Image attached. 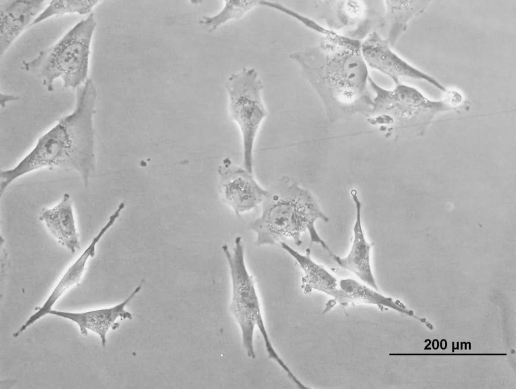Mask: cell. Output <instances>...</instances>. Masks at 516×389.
Segmentation results:
<instances>
[{
    "label": "cell",
    "mask_w": 516,
    "mask_h": 389,
    "mask_svg": "<svg viewBox=\"0 0 516 389\" xmlns=\"http://www.w3.org/2000/svg\"><path fill=\"white\" fill-rule=\"evenodd\" d=\"M218 172L220 196L237 215L262 204L268 190L259 185L253 173L237 165L228 157L223 159Z\"/></svg>",
    "instance_id": "cell-9"
},
{
    "label": "cell",
    "mask_w": 516,
    "mask_h": 389,
    "mask_svg": "<svg viewBox=\"0 0 516 389\" xmlns=\"http://www.w3.org/2000/svg\"><path fill=\"white\" fill-rule=\"evenodd\" d=\"M386 38L376 31L361 41V51L368 67L390 78L394 84L401 78L424 80L443 92L448 90L434 77L412 65L393 49Z\"/></svg>",
    "instance_id": "cell-8"
},
{
    "label": "cell",
    "mask_w": 516,
    "mask_h": 389,
    "mask_svg": "<svg viewBox=\"0 0 516 389\" xmlns=\"http://www.w3.org/2000/svg\"><path fill=\"white\" fill-rule=\"evenodd\" d=\"M39 218L60 245L72 253L80 249V236L69 194L64 193L54 206L43 208Z\"/></svg>",
    "instance_id": "cell-14"
},
{
    "label": "cell",
    "mask_w": 516,
    "mask_h": 389,
    "mask_svg": "<svg viewBox=\"0 0 516 389\" xmlns=\"http://www.w3.org/2000/svg\"><path fill=\"white\" fill-rule=\"evenodd\" d=\"M96 27L90 13L70 29L56 43L22 62L21 69L35 74L48 91L61 78L64 88H78L88 78L90 46Z\"/></svg>",
    "instance_id": "cell-4"
},
{
    "label": "cell",
    "mask_w": 516,
    "mask_h": 389,
    "mask_svg": "<svg viewBox=\"0 0 516 389\" xmlns=\"http://www.w3.org/2000/svg\"><path fill=\"white\" fill-rule=\"evenodd\" d=\"M261 215L249 227L256 234L257 246L280 244L290 239L300 246L301 235L307 232L311 244L320 245L331 257L334 254L318 234L315 223L328 222L312 194L290 178L279 179L268 190Z\"/></svg>",
    "instance_id": "cell-3"
},
{
    "label": "cell",
    "mask_w": 516,
    "mask_h": 389,
    "mask_svg": "<svg viewBox=\"0 0 516 389\" xmlns=\"http://www.w3.org/2000/svg\"><path fill=\"white\" fill-rule=\"evenodd\" d=\"M95 0L51 1L31 23L30 26L37 24L51 17L66 14L77 13L85 15L91 12L98 3Z\"/></svg>",
    "instance_id": "cell-19"
},
{
    "label": "cell",
    "mask_w": 516,
    "mask_h": 389,
    "mask_svg": "<svg viewBox=\"0 0 516 389\" xmlns=\"http://www.w3.org/2000/svg\"><path fill=\"white\" fill-rule=\"evenodd\" d=\"M121 211V209L117 208L110 215L107 221L94 236L89 244L66 269L42 305L38 307L34 313L31 314L19 327L18 330L14 333V337H18L38 320L48 315L50 311L53 309L54 305L64 293L70 288L80 283L89 260L96 254L98 243L114 225L119 216Z\"/></svg>",
    "instance_id": "cell-10"
},
{
    "label": "cell",
    "mask_w": 516,
    "mask_h": 389,
    "mask_svg": "<svg viewBox=\"0 0 516 389\" xmlns=\"http://www.w3.org/2000/svg\"><path fill=\"white\" fill-rule=\"evenodd\" d=\"M369 86L375 96L371 114L382 118L427 122L439 112L458 107L453 97L447 94L441 100L427 98L416 88L400 82L392 89L378 85L370 76Z\"/></svg>",
    "instance_id": "cell-7"
},
{
    "label": "cell",
    "mask_w": 516,
    "mask_h": 389,
    "mask_svg": "<svg viewBox=\"0 0 516 389\" xmlns=\"http://www.w3.org/2000/svg\"><path fill=\"white\" fill-rule=\"evenodd\" d=\"M144 282L143 279L124 301L113 306L82 312L52 309L48 315L61 317L75 323L84 336H87L88 330L96 334L100 339L102 346L104 347L106 344V336L109 330L111 328L115 329L118 327V324L116 321L119 318L132 319V314L127 311L125 307L140 291Z\"/></svg>",
    "instance_id": "cell-11"
},
{
    "label": "cell",
    "mask_w": 516,
    "mask_h": 389,
    "mask_svg": "<svg viewBox=\"0 0 516 389\" xmlns=\"http://www.w3.org/2000/svg\"><path fill=\"white\" fill-rule=\"evenodd\" d=\"M351 194L356 207L352 245L346 256L341 257L334 254L331 257L340 267L353 272L367 286L379 291L370 261V250L374 243L367 242L365 238L361 224V204L356 191L352 190Z\"/></svg>",
    "instance_id": "cell-13"
},
{
    "label": "cell",
    "mask_w": 516,
    "mask_h": 389,
    "mask_svg": "<svg viewBox=\"0 0 516 389\" xmlns=\"http://www.w3.org/2000/svg\"><path fill=\"white\" fill-rule=\"evenodd\" d=\"M318 34L322 38L317 45L292 53L290 58L300 66L330 120L371 114L370 75L361 41L324 26Z\"/></svg>",
    "instance_id": "cell-1"
},
{
    "label": "cell",
    "mask_w": 516,
    "mask_h": 389,
    "mask_svg": "<svg viewBox=\"0 0 516 389\" xmlns=\"http://www.w3.org/2000/svg\"><path fill=\"white\" fill-rule=\"evenodd\" d=\"M279 245L295 260L302 269L303 275L301 288L305 294L316 290L330 296L337 288L336 277L312 259L310 248H307L305 253L302 254L286 242H281Z\"/></svg>",
    "instance_id": "cell-16"
},
{
    "label": "cell",
    "mask_w": 516,
    "mask_h": 389,
    "mask_svg": "<svg viewBox=\"0 0 516 389\" xmlns=\"http://www.w3.org/2000/svg\"><path fill=\"white\" fill-rule=\"evenodd\" d=\"M421 2L411 1H385L384 20L388 26V36L386 37L391 45L396 43L401 35L404 32L409 21L419 12L421 6L418 5Z\"/></svg>",
    "instance_id": "cell-17"
},
{
    "label": "cell",
    "mask_w": 516,
    "mask_h": 389,
    "mask_svg": "<svg viewBox=\"0 0 516 389\" xmlns=\"http://www.w3.org/2000/svg\"><path fill=\"white\" fill-rule=\"evenodd\" d=\"M222 249L229 267L232 293L229 310L239 325L243 348L247 357L255 358L254 334L256 326L264 342L268 357L289 375L292 370L280 357L269 338L263 319L260 301L252 276L245 263L242 238L238 236L230 250L224 244Z\"/></svg>",
    "instance_id": "cell-5"
},
{
    "label": "cell",
    "mask_w": 516,
    "mask_h": 389,
    "mask_svg": "<svg viewBox=\"0 0 516 389\" xmlns=\"http://www.w3.org/2000/svg\"><path fill=\"white\" fill-rule=\"evenodd\" d=\"M97 92L90 78L77 88L73 110L37 140L15 166L1 172V196L15 180L43 168L74 171L85 186L96 170L95 131Z\"/></svg>",
    "instance_id": "cell-2"
},
{
    "label": "cell",
    "mask_w": 516,
    "mask_h": 389,
    "mask_svg": "<svg viewBox=\"0 0 516 389\" xmlns=\"http://www.w3.org/2000/svg\"><path fill=\"white\" fill-rule=\"evenodd\" d=\"M224 6L216 15L204 16L200 24L209 32L215 30L221 25L231 20H238L253 8L257 6V1H224Z\"/></svg>",
    "instance_id": "cell-18"
},
{
    "label": "cell",
    "mask_w": 516,
    "mask_h": 389,
    "mask_svg": "<svg viewBox=\"0 0 516 389\" xmlns=\"http://www.w3.org/2000/svg\"><path fill=\"white\" fill-rule=\"evenodd\" d=\"M225 86L230 115L241 133L243 167L253 173L254 143L262 122L268 116L262 99L263 83L254 69L245 68L231 74Z\"/></svg>",
    "instance_id": "cell-6"
},
{
    "label": "cell",
    "mask_w": 516,
    "mask_h": 389,
    "mask_svg": "<svg viewBox=\"0 0 516 389\" xmlns=\"http://www.w3.org/2000/svg\"><path fill=\"white\" fill-rule=\"evenodd\" d=\"M330 296L332 299L325 305L322 313L330 311L339 304L344 306L349 304H369L377 306L380 310L393 309L408 313L405 307L399 300L384 296L371 287L352 279H342L339 287Z\"/></svg>",
    "instance_id": "cell-15"
},
{
    "label": "cell",
    "mask_w": 516,
    "mask_h": 389,
    "mask_svg": "<svg viewBox=\"0 0 516 389\" xmlns=\"http://www.w3.org/2000/svg\"><path fill=\"white\" fill-rule=\"evenodd\" d=\"M43 0L0 1V57L43 9Z\"/></svg>",
    "instance_id": "cell-12"
}]
</instances>
